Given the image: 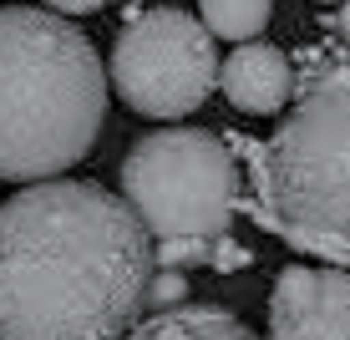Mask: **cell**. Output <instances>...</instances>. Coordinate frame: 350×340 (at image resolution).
<instances>
[{
	"instance_id": "obj_13",
	"label": "cell",
	"mask_w": 350,
	"mask_h": 340,
	"mask_svg": "<svg viewBox=\"0 0 350 340\" xmlns=\"http://www.w3.org/2000/svg\"><path fill=\"white\" fill-rule=\"evenodd\" d=\"M51 10H62V16H87V10H96V5H107V0H46Z\"/></svg>"
},
{
	"instance_id": "obj_2",
	"label": "cell",
	"mask_w": 350,
	"mask_h": 340,
	"mask_svg": "<svg viewBox=\"0 0 350 340\" xmlns=\"http://www.w3.org/2000/svg\"><path fill=\"white\" fill-rule=\"evenodd\" d=\"M249 157V213L289 249L350 270V46H305L295 107Z\"/></svg>"
},
{
	"instance_id": "obj_7",
	"label": "cell",
	"mask_w": 350,
	"mask_h": 340,
	"mask_svg": "<svg viewBox=\"0 0 350 340\" xmlns=\"http://www.w3.org/2000/svg\"><path fill=\"white\" fill-rule=\"evenodd\" d=\"M219 81H224V96L249 117H269L295 96V66L269 41H239V51H228Z\"/></svg>"
},
{
	"instance_id": "obj_3",
	"label": "cell",
	"mask_w": 350,
	"mask_h": 340,
	"mask_svg": "<svg viewBox=\"0 0 350 340\" xmlns=\"http://www.w3.org/2000/svg\"><path fill=\"white\" fill-rule=\"evenodd\" d=\"M107 71L62 10H0V178H56L107 122Z\"/></svg>"
},
{
	"instance_id": "obj_1",
	"label": "cell",
	"mask_w": 350,
	"mask_h": 340,
	"mask_svg": "<svg viewBox=\"0 0 350 340\" xmlns=\"http://www.w3.org/2000/svg\"><path fill=\"white\" fill-rule=\"evenodd\" d=\"M152 270L158 239L127 198L41 178L0 209V340H122Z\"/></svg>"
},
{
	"instance_id": "obj_11",
	"label": "cell",
	"mask_w": 350,
	"mask_h": 340,
	"mask_svg": "<svg viewBox=\"0 0 350 340\" xmlns=\"http://www.w3.org/2000/svg\"><path fill=\"white\" fill-rule=\"evenodd\" d=\"M188 300V270H167V264H158L148 279V310H173Z\"/></svg>"
},
{
	"instance_id": "obj_8",
	"label": "cell",
	"mask_w": 350,
	"mask_h": 340,
	"mask_svg": "<svg viewBox=\"0 0 350 340\" xmlns=\"http://www.w3.org/2000/svg\"><path fill=\"white\" fill-rule=\"evenodd\" d=\"M122 340H259V335L219 305H173V310H152Z\"/></svg>"
},
{
	"instance_id": "obj_12",
	"label": "cell",
	"mask_w": 350,
	"mask_h": 340,
	"mask_svg": "<svg viewBox=\"0 0 350 340\" xmlns=\"http://www.w3.org/2000/svg\"><path fill=\"white\" fill-rule=\"evenodd\" d=\"M213 270H244V264H249V249L244 244H234V239H228V234H219V239H213Z\"/></svg>"
},
{
	"instance_id": "obj_15",
	"label": "cell",
	"mask_w": 350,
	"mask_h": 340,
	"mask_svg": "<svg viewBox=\"0 0 350 340\" xmlns=\"http://www.w3.org/2000/svg\"><path fill=\"white\" fill-rule=\"evenodd\" d=\"M325 5H335V0H325Z\"/></svg>"
},
{
	"instance_id": "obj_10",
	"label": "cell",
	"mask_w": 350,
	"mask_h": 340,
	"mask_svg": "<svg viewBox=\"0 0 350 340\" xmlns=\"http://www.w3.org/2000/svg\"><path fill=\"white\" fill-rule=\"evenodd\" d=\"M208 259H213V239H198V234L158 239V264H167V270H193V264H208Z\"/></svg>"
},
{
	"instance_id": "obj_6",
	"label": "cell",
	"mask_w": 350,
	"mask_h": 340,
	"mask_svg": "<svg viewBox=\"0 0 350 340\" xmlns=\"http://www.w3.org/2000/svg\"><path fill=\"white\" fill-rule=\"evenodd\" d=\"M269 340H350L345 264H289L269 295Z\"/></svg>"
},
{
	"instance_id": "obj_4",
	"label": "cell",
	"mask_w": 350,
	"mask_h": 340,
	"mask_svg": "<svg viewBox=\"0 0 350 340\" xmlns=\"http://www.w3.org/2000/svg\"><path fill=\"white\" fill-rule=\"evenodd\" d=\"M224 138L203 127H167L132 142V153L122 157V198L152 228V239L228 234L244 173L234 142Z\"/></svg>"
},
{
	"instance_id": "obj_9",
	"label": "cell",
	"mask_w": 350,
	"mask_h": 340,
	"mask_svg": "<svg viewBox=\"0 0 350 340\" xmlns=\"http://www.w3.org/2000/svg\"><path fill=\"white\" fill-rule=\"evenodd\" d=\"M274 0H198L203 26L224 41H254V36L269 26Z\"/></svg>"
},
{
	"instance_id": "obj_14",
	"label": "cell",
	"mask_w": 350,
	"mask_h": 340,
	"mask_svg": "<svg viewBox=\"0 0 350 340\" xmlns=\"http://www.w3.org/2000/svg\"><path fill=\"white\" fill-rule=\"evenodd\" d=\"M330 31H335V36H340V41L350 46V0H340V10L330 16Z\"/></svg>"
},
{
	"instance_id": "obj_5",
	"label": "cell",
	"mask_w": 350,
	"mask_h": 340,
	"mask_svg": "<svg viewBox=\"0 0 350 340\" xmlns=\"http://www.w3.org/2000/svg\"><path fill=\"white\" fill-rule=\"evenodd\" d=\"M112 92L142 117H188L219 87L213 31L188 10H148L112 46Z\"/></svg>"
}]
</instances>
